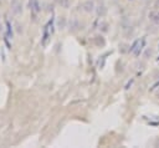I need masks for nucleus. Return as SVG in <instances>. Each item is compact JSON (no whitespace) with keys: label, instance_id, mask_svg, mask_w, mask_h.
<instances>
[{"label":"nucleus","instance_id":"obj_4","mask_svg":"<svg viewBox=\"0 0 159 148\" xmlns=\"http://www.w3.org/2000/svg\"><path fill=\"white\" fill-rule=\"evenodd\" d=\"M31 7H32V10H34L35 12H37V11L40 10V5H39L37 0H31Z\"/></svg>","mask_w":159,"mask_h":148},{"label":"nucleus","instance_id":"obj_2","mask_svg":"<svg viewBox=\"0 0 159 148\" xmlns=\"http://www.w3.org/2000/svg\"><path fill=\"white\" fill-rule=\"evenodd\" d=\"M143 40H140V39H138V40H135L134 42H133V45L130 46V49H129V51L132 52V53H134L135 56H138L139 53H140V51H142V46H143Z\"/></svg>","mask_w":159,"mask_h":148},{"label":"nucleus","instance_id":"obj_1","mask_svg":"<svg viewBox=\"0 0 159 148\" xmlns=\"http://www.w3.org/2000/svg\"><path fill=\"white\" fill-rule=\"evenodd\" d=\"M52 27H53V19H51L45 25V27H43V35H42V45L43 46L47 45V42H48V40H50V37H51V35L53 32V29Z\"/></svg>","mask_w":159,"mask_h":148},{"label":"nucleus","instance_id":"obj_5","mask_svg":"<svg viewBox=\"0 0 159 148\" xmlns=\"http://www.w3.org/2000/svg\"><path fill=\"white\" fill-rule=\"evenodd\" d=\"M155 7L159 10V0H157V1H155Z\"/></svg>","mask_w":159,"mask_h":148},{"label":"nucleus","instance_id":"obj_3","mask_svg":"<svg viewBox=\"0 0 159 148\" xmlns=\"http://www.w3.org/2000/svg\"><path fill=\"white\" fill-rule=\"evenodd\" d=\"M149 20L157 25H159V10H153L149 12Z\"/></svg>","mask_w":159,"mask_h":148}]
</instances>
